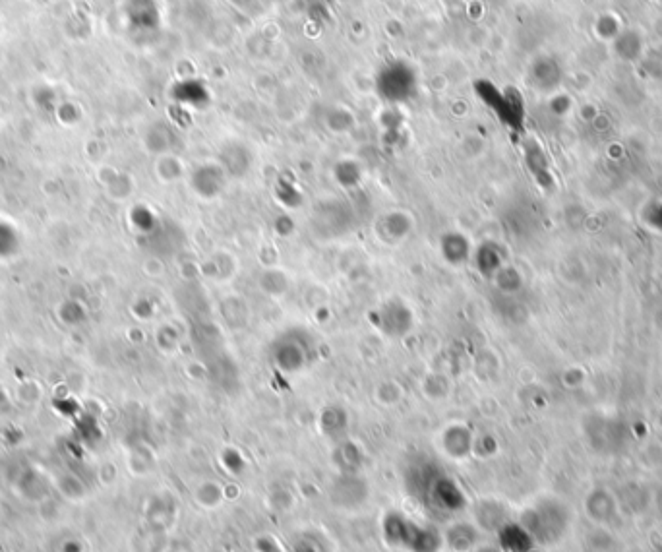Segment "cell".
I'll list each match as a JSON object with an SVG mask.
<instances>
[{"label": "cell", "instance_id": "cell-1", "mask_svg": "<svg viewBox=\"0 0 662 552\" xmlns=\"http://www.w3.org/2000/svg\"><path fill=\"white\" fill-rule=\"evenodd\" d=\"M310 338L304 332H287L273 343L275 365L285 372H299L308 365L312 351Z\"/></svg>", "mask_w": 662, "mask_h": 552}, {"label": "cell", "instance_id": "cell-2", "mask_svg": "<svg viewBox=\"0 0 662 552\" xmlns=\"http://www.w3.org/2000/svg\"><path fill=\"white\" fill-rule=\"evenodd\" d=\"M417 90V80L411 66L403 62H393L378 76V92L392 103L409 101Z\"/></svg>", "mask_w": 662, "mask_h": 552}, {"label": "cell", "instance_id": "cell-3", "mask_svg": "<svg viewBox=\"0 0 662 552\" xmlns=\"http://www.w3.org/2000/svg\"><path fill=\"white\" fill-rule=\"evenodd\" d=\"M388 336H403L413 326V314L407 305L399 301H390L384 307L378 308L376 324Z\"/></svg>", "mask_w": 662, "mask_h": 552}, {"label": "cell", "instance_id": "cell-4", "mask_svg": "<svg viewBox=\"0 0 662 552\" xmlns=\"http://www.w3.org/2000/svg\"><path fill=\"white\" fill-rule=\"evenodd\" d=\"M442 256L453 266H463L471 256V246L461 233H446L440 243Z\"/></svg>", "mask_w": 662, "mask_h": 552}, {"label": "cell", "instance_id": "cell-5", "mask_svg": "<svg viewBox=\"0 0 662 552\" xmlns=\"http://www.w3.org/2000/svg\"><path fill=\"white\" fill-rule=\"evenodd\" d=\"M194 186L198 190L200 196L204 198H213L217 196L223 186H225V173L215 167V165H204L200 167V171L196 173V181H194Z\"/></svg>", "mask_w": 662, "mask_h": 552}, {"label": "cell", "instance_id": "cell-6", "mask_svg": "<svg viewBox=\"0 0 662 552\" xmlns=\"http://www.w3.org/2000/svg\"><path fill=\"white\" fill-rule=\"evenodd\" d=\"M411 229L409 219L405 214H390L384 217V221L380 225H376V231H380V235L388 241H397L401 237H405Z\"/></svg>", "mask_w": 662, "mask_h": 552}]
</instances>
